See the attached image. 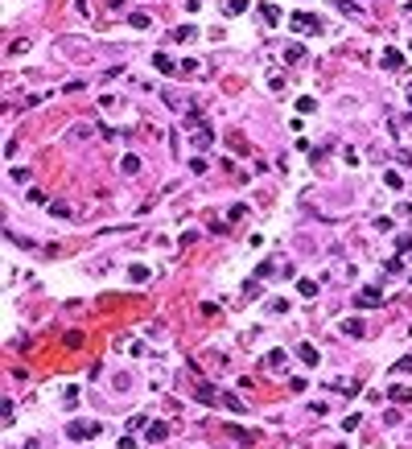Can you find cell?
<instances>
[{
  "mask_svg": "<svg viewBox=\"0 0 412 449\" xmlns=\"http://www.w3.org/2000/svg\"><path fill=\"white\" fill-rule=\"evenodd\" d=\"M99 433H103L99 421H70V425H66V437H70V441H91V437H99Z\"/></svg>",
  "mask_w": 412,
  "mask_h": 449,
  "instance_id": "obj_1",
  "label": "cell"
},
{
  "mask_svg": "<svg viewBox=\"0 0 412 449\" xmlns=\"http://www.w3.org/2000/svg\"><path fill=\"white\" fill-rule=\"evenodd\" d=\"M293 29H297V33H318L322 21L313 17V13H293Z\"/></svg>",
  "mask_w": 412,
  "mask_h": 449,
  "instance_id": "obj_2",
  "label": "cell"
},
{
  "mask_svg": "<svg viewBox=\"0 0 412 449\" xmlns=\"http://www.w3.org/2000/svg\"><path fill=\"white\" fill-rule=\"evenodd\" d=\"M371 305H384V293H379V288H363V293H355V309H371Z\"/></svg>",
  "mask_w": 412,
  "mask_h": 449,
  "instance_id": "obj_3",
  "label": "cell"
},
{
  "mask_svg": "<svg viewBox=\"0 0 412 449\" xmlns=\"http://www.w3.org/2000/svg\"><path fill=\"white\" fill-rule=\"evenodd\" d=\"M260 363H264L268 371H284V363H289V355H284V350H276V346H272V350H268V355H264Z\"/></svg>",
  "mask_w": 412,
  "mask_h": 449,
  "instance_id": "obj_4",
  "label": "cell"
},
{
  "mask_svg": "<svg viewBox=\"0 0 412 449\" xmlns=\"http://www.w3.org/2000/svg\"><path fill=\"white\" fill-rule=\"evenodd\" d=\"M297 359H301L305 367H318V363H322V359H318V346H313V342H301V346H297Z\"/></svg>",
  "mask_w": 412,
  "mask_h": 449,
  "instance_id": "obj_5",
  "label": "cell"
},
{
  "mask_svg": "<svg viewBox=\"0 0 412 449\" xmlns=\"http://www.w3.org/2000/svg\"><path fill=\"white\" fill-rule=\"evenodd\" d=\"M144 433H148V441H153V445H161V441L169 437V421H153Z\"/></svg>",
  "mask_w": 412,
  "mask_h": 449,
  "instance_id": "obj_6",
  "label": "cell"
},
{
  "mask_svg": "<svg viewBox=\"0 0 412 449\" xmlns=\"http://www.w3.org/2000/svg\"><path fill=\"white\" fill-rule=\"evenodd\" d=\"M153 66L161 70V74H173V58H169L165 50H157V54H153Z\"/></svg>",
  "mask_w": 412,
  "mask_h": 449,
  "instance_id": "obj_7",
  "label": "cell"
},
{
  "mask_svg": "<svg viewBox=\"0 0 412 449\" xmlns=\"http://www.w3.org/2000/svg\"><path fill=\"white\" fill-rule=\"evenodd\" d=\"M363 330H367V326L359 322V317H346V322H342V334H346V338H363Z\"/></svg>",
  "mask_w": 412,
  "mask_h": 449,
  "instance_id": "obj_8",
  "label": "cell"
},
{
  "mask_svg": "<svg viewBox=\"0 0 412 449\" xmlns=\"http://www.w3.org/2000/svg\"><path fill=\"white\" fill-rule=\"evenodd\" d=\"M404 66V54L400 50H384V70H400Z\"/></svg>",
  "mask_w": 412,
  "mask_h": 449,
  "instance_id": "obj_9",
  "label": "cell"
},
{
  "mask_svg": "<svg viewBox=\"0 0 412 449\" xmlns=\"http://www.w3.org/2000/svg\"><path fill=\"white\" fill-rule=\"evenodd\" d=\"M128 25H132V29H140V33H144V29H153V17H148V13H140V9H136V13H132V17H128Z\"/></svg>",
  "mask_w": 412,
  "mask_h": 449,
  "instance_id": "obj_10",
  "label": "cell"
},
{
  "mask_svg": "<svg viewBox=\"0 0 412 449\" xmlns=\"http://www.w3.org/2000/svg\"><path fill=\"white\" fill-rule=\"evenodd\" d=\"M297 293H301L305 301H309V297H318V280H305V276H301V280H297Z\"/></svg>",
  "mask_w": 412,
  "mask_h": 449,
  "instance_id": "obj_11",
  "label": "cell"
},
{
  "mask_svg": "<svg viewBox=\"0 0 412 449\" xmlns=\"http://www.w3.org/2000/svg\"><path fill=\"white\" fill-rule=\"evenodd\" d=\"M388 400H392V404H408V400H412V388H400V383H396V388L388 392Z\"/></svg>",
  "mask_w": 412,
  "mask_h": 449,
  "instance_id": "obj_12",
  "label": "cell"
},
{
  "mask_svg": "<svg viewBox=\"0 0 412 449\" xmlns=\"http://www.w3.org/2000/svg\"><path fill=\"white\" fill-rule=\"evenodd\" d=\"M120 169H124V173H136V169H140V157H136V153L120 157Z\"/></svg>",
  "mask_w": 412,
  "mask_h": 449,
  "instance_id": "obj_13",
  "label": "cell"
},
{
  "mask_svg": "<svg viewBox=\"0 0 412 449\" xmlns=\"http://www.w3.org/2000/svg\"><path fill=\"white\" fill-rule=\"evenodd\" d=\"M284 62H293V66L305 62V46H289V50H284Z\"/></svg>",
  "mask_w": 412,
  "mask_h": 449,
  "instance_id": "obj_14",
  "label": "cell"
},
{
  "mask_svg": "<svg viewBox=\"0 0 412 449\" xmlns=\"http://www.w3.org/2000/svg\"><path fill=\"white\" fill-rule=\"evenodd\" d=\"M173 38H177V42L185 46V42H194V38H198V29H194V25H181V29H177V33H173Z\"/></svg>",
  "mask_w": 412,
  "mask_h": 449,
  "instance_id": "obj_15",
  "label": "cell"
},
{
  "mask_svg": "<svg viewBox=\"0 0 412 449\" xmlns=\"http://www.w3.org/2000/svg\"><path fill=\"white\" fill-rule=\"evenodd\" d=\"M260 17H264L268 25H276V21H280V9H276V5H260Z\"/></svg>",
  "mask_w": 412,
  "mask_h": 449,
  "instance_id": "obj_16",
  "label": "cell"
},
{
  "mask_svg": "<svg viewBox=\"0 0 412 449\" xmlns=\"http://www.w3.org/2000/svg\"><path fill=\"white\" fill-rule=\"evenodd\" d=\"M247 9V0H223V13L227 17H235V13H243Z\"/></svg>",
  "mask_w": 412,
  "mask_h": 449,
  "instance_id": "obj_17",
  "label": "cell"
},
{
  "mask_svg": "<svg viewBox=\"0 0 412 449\" xmlns=\"http://www.w3.org/2000/svg\"><path fill=\"white\" fill-rule=\"evenodd\" d=\"M198 400H202V404H214V400H223V396H218L210 383H206V388H198Z\"/></svg>",
  "mask_w": 412,
  "mask_h": 449,
  "instance_id": "obj_18",
  "label": "cell"
},
{
  "mask_svg": "<svg viewBox=\"0 0 412 449\" xmlns=\"http://www.w3.org/2000/svg\"><path fill=\"white\" fill-rule=\"evenodd\" d=\"M384 181H388V190H400V185H404V177H400L396 169H388V173H384Z\"/></svg>",
  "mask_w": 412,
  "mask_h": 449,
  "instance_id": "obj_19",
  "label": "cell"
},
{
  "mask_svg": "<svg viewBox=\"0 0 412 449\" xmlns=\"http://www.w3.org/2000/svg\"><path fill=\"white\" fill-rule=\"evenodd\" d=\"M144 425H153V421H148V416H128V429H132V433H140Z\"/></svg>",
  "mask_w": 412,
  "mask_h": 449,
  "instance_id": "obj_20",
  "label": "cell"
},
{
  "mask_svg": "<svg viewBox=\"0 0 412 449\" xmlns=\"http://www.w3.org/2000/svg\"><path fill=\"white\" fill-rule=\"evenodd\" d=\"M50 210H54L58 218H70V202H50Z\"/></svg>",
  "mask_w": 412,
  "mask_h": 449,
  "instance_id": "obj_21",
  "label": "cell"
},
{
  "mask_svg": "<svg viewBox=\"0 0 412 449\" xmlns=\"http://www.w3.org/2000/svg\"><path fill=\"white\" fill-rule=\"evenodd\" d=\"M210 140H214V132H210V128H206V132H194V144H198V148H206Z\"/></svg>",
  "mask_w": 412,
  "mask_h": 449,
  "instance_id": "obj_22",
  "label": "cell"
},
{
  "mask_svg": "<svg viewBox=\"0 0 412 449\" xmlns=\"http://www.w3.org/2000/svg\"><path fill=\"white\" fill-rule=\"evenodd\" d=\"M128 276H132V280H148V268H144V264H132Z\"/></svg>",
  "mask_w": 412,
  "mask_h": 449,
  "instance_id": "obj_23",
  "label": "cell"
},
{
  "mask_svg": "<svg viewBox=\"0 0 412 449\" xmlns=\"http://www.w3.org/2000/svg\"><path fill=\"white\" fill-rule=\"evenodd\" d=\"M297 111H305V116H309V111H318V103H313V99H305V95H301V99H297Z\"/></svg>",
  "mask_w": 412,
  "mask_h": 449,
  "instance_id": "obj_24",
  "label": "cell"
},
{
  "mask_svg": "<svg viewBox=\"0 0 412 449\" xmlns=\"http://www.w3.org/2000/svg\"><path fill=\"white\" fill-rule=\"evenodd\" d=\"M342 429H346V433H355V429H359V416H355V412H351V416H342Z\"/></svg>",
  "mask_w": 412,
  "mask_h": 449,
  "instance_id": "obj_25",
  "label": "cell"
},
{
  "mask_svg": "<svg viewBox=\"0 0 412 449\" xmlns=\"http://www.w3.org/2000/svg\"><path fill=\"white\" fill-rule=\"evenodd\" d=\"M227 218H231V222H239V218H247V206H231V210H227Z\"/></svg>",
  "mask_w": 412,
  "mask_h": 449,
  "instance_id": "obj_26",
  "label": "cell"
},
{
  "mask_svg": "<svg viewBox=\"0 0 412 449\" xmlns=\"http://www.w3.org/2000/svg\"><path fill=\"white\" fill-rule=\"evenodd\" d=\"M231 437H239V441H256V433H247V429H239V425L231 429Z\"/></svg>",
  "mask_w": 412,
  "mask_h": 449,
  "instance_id": "obj_27",
  "label": "cell"
},
{
  "mask_svg": "<svg viewBox=\"0 0 412 449\" xmlns=\"http://www.w3.org/2000/svg\"><path fill=\"white\" fill-rule=\"evenodd\" d=\"M404 371H412V359H400V363L392 367V375H404Z\"/></svg>",
  "mask_w": 412,
  "mask_h": 449,
  "instance_id": "obj_28",
  "label": "cell"
},
{
  "mask_svg": "<svg viewBox=\"0 0 412 449\" xmlns=\"http://www.w3.org/2000/svg\"><path fill=\"white\" fill-rule=\"evenodd\" d=\"M396 247H400V251H408V247H412V231H404V235L396 239Z\"/></svg>",
  "mask_w": 412,
  "mask_h": 449,
  "instance_id": "obj_29",
  "label": "cell"
},
{
  "mask_svg": "<svg viewBox=\"0 0 412 449\" xmlns=\"http://www.w3.org/2000/svg\"><path fill=\"white\" fill-rule=\"evenodd\" d=\"M120 449H136V437H120Z\"/></svg>",
  "mask_w": 412,
  "mask_h": 449,
  "instance_id": "obj_30",
  "label": "cell"
},
{
  "mask_svg": "<svg viewBox=\"0 0 412 449\" xmlns=\"http://www.w3.org/2000/svg\"><path fill=\"white\" fill-rule=\"evenodd\" d=\"M408 103H412V95H408Z\"/></svg>",
  "mask_w": 412,
  "mask_h": 449,
  "instance_id": "obj_31",
  "label": "cell"
}]
</instances>
